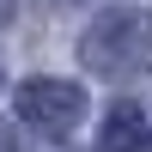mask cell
Wrapping results in <instances>:
<instances>
[{"instance_id":"obj_1","label":"cell","mask_w":152,"mask_h":152,"mask_svg":"<svg viewBox=\"0 0 152 152\" xmlns=\"http://www.w3.org/2000/svg\"><path fill=\"white\" fill-rule=\"evenodd\" d=\"M79 55H85V67H91V73H110V79L140 73L146 55H152V12H140V6H116V12H104V18L85 31Z\"/></svg>"},{"instance_id":"obj_2","label":"cell","mask_w":152,"mask_h":152,"mask_svg":"<svg viewBox=\"0 0 152 152\" xmlns=\"http://www.w3.org/2000/svg\"><path fill=\"white\" fill-rule=\"evenodd\" d=\"M85 116V91L73 79H24L18 85V122H31L37 134H73Z\"/></svg>"},{"instance_id":"obj_3","label":"cell","mask_w":152,"mask_h":152,"mask_svg":"<svg viewBox=\"0 0 152 152\" xmlns=\"http://www.w3.org/2000/svg\"><path fill=\"white\" fill-rule=\"evenodd\" d=\"M97 152H152V128H146V116L122 104L116 116L104 122V134H97Z\"/></svg>"},{"instance_id":"obj_4","label":"cell","mask_w":152,"mask_h":152,"mask_svg":"<svg viewBox=\"0 0 152 152\" xmlns=\"http://www.w3.org/2000/svg\"><path fill=\"white\" fill-rule=\"evenodd\" d=\"M0 152H12V134H6V128H0Z\"/></svg>"},{"instance_id":"obj_5","label":"cell","mask_w":152,"mask_h":152,"mask_svg":"<svg viewBox=\"0 0 152 152\" xmlns=\"http://www.w3.org/2000/svg\"><path fill=\"white\" fill-rule=\"evenodd\" d=\"M0 18H6V0H0Z\"/></svg>"}]
</instances>
